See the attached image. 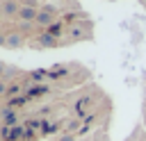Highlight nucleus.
I'll list each match as a JSON object with an SVG mask.
<instances>
[{"label": "nucleus", "mask_w": 146, "mask_h": 141, "mask_svg": "<svg viewBox=\"0 0 146 141\" xmlns=\"http://www.w3.org/2000/svg\"><path fill=\"white\" fill-rule=\"evenodd\" d=\"M0 41H2V45H5V48H9V50H16V48H21V45L25 43L23 34H18V32H9V34H5Z\"/></svg>", "instance_id": "2"}, {"label": "nucleus", "mask_w": 146, "mask_h": 141, "mask_svg": "<svg viewBox=\"0 0 146 141\" xmlns=\"http://www.w3.org/2000/svg\"><path fill=\"white\" fill-rule=\"evenodd\" d=\"M52 23H55V14H50V11H46V9L41 7V9H39V16H36V25H41V27L48 30Z\"/></svg>", "instance_id": "6"}, {"label": "nucleus", "mask_w": 146, "mask_h": 141, "mask_svg": "<svg viewBox=\"0 0 146 141\" xmlns=\"http://www.w3.org/2000/svg\"><path fill=\"white\" fill-rule=\"evenodd\" d=\"M57 43H59V41H57L55 36H50L48 32H41V34L32 41V45H34V48H39V50H46V48H57Z\"/></svg>", "instance_id": "1"}, {"label": "nucleus", "mask_w": 146, "mask_h": 141, "mask_svg": "<svg viewBox=\"0 0 146 141\" xmlns=\"http://www.w3.org/2000/svg\"><path fill=\"white\" fill-rule=\"evenodd\" d=\"M57 141H75V134H71V132H66V134H62Z\"/></svg>", "instance_id": "9"}, {"label": "nucleus", "mask_w": 146, "mask_h": 141, "mask_svg": "<svg viewBox=\"0 0 146 141\" xmlns=\"http://www.w3.org/2000/svg\"><path fill=\"white\" fill-rule=\"evenodd\" d=\"M46 32H48L50 36H55V39H59V36L64 34V27H62V23H52V25H50V27H48Z\"/></svg>", "instance_id": "8"}, {"label": "nucleus", "mask_w": 146, "mask_h": 141, "mask_svg": "<svg viewBox=\"0 0 146 141\" xmlns=\"http://www.w3.org/2000/svg\"><path fill=\"white\" fill-rule=\"evenodd\" d=\"M36 16H39V7L23 5L21 7V14H18V20L21 23H36Z\"/></svg>", "instance_id": "3"}, {"label": "nucleus", "mask_w": 146, "mask_h": 141, "mask_svg": "<svg viewBox=\"0 0 146 141\" xmlns=\"http://www.w3.org/2000/svg\"><path fill=\"white\" fill-rule=\"evenodd\" d=\"M0 116H2V125H7V127H18V111H11V109H7L5 105L0 107Z\"/></svg>", "instance_id": "4"}, {"label": "nucleus", "mask_w": 146, "mask_h": 141, "mask_svg": "<svg viewBox=\"0 0 146 141\" xmlns=\"http://www.w3.org/2000/svg\"><path fill=\"white\" fill-rule=\"evenodd\" d=\"M25 102H27V98H25V96H16V98L5 100V107H7V109H11V111H18V107H23Z\"/></svg>", "instance_id": "7"}, {"label": "nucleus", "mask_w": 146, "mask_h": 141, "mask_svg": "<svg viewBox=\"0 0 146 141\" xmlns=\"http://www.w3.org/2000/svg\"><path fill=\"white\" fill-rule=\"evenodd\" d=\"M21 7H23V2H16V0H2L0 2V9H2L5 16H18Z\"/></svg>", "instance_id": "5"}]
</instances>
